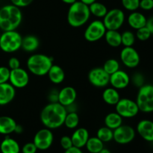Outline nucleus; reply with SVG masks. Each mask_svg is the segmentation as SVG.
Instances as JSON below:
<instances>
[{
  "mask_svg": "<svg viewBox=\"0 0 153 153\" xmlns=\"http://www.w3.org/2000/svg\"><path fill=\"white\" fill-rule=\"evenodd\" d=\"M88 77L90 83L97 88L106 87L110 82V75L102 67H96L90 70Z\"/></svg>",
  "mask_w": 153,
  "mask_h": 153,
  "instance_id": "12",
  "label": "nucleus"
},
{
  "mask_svg": "<svg viewBox=\"0 0 153 153\" xmlns=\"http://www.w3.org/2000/svg\"><path fill=\"white\" fill-rule=\"evenodd\" d=\"M15 89L8 82L0 84V105H6L13 101L16 96Z\"/></svg>",
  "mask_w": 153,
  "mask_h": 153,
  "instance_id": "18",
  "label": "nucleus"
},
{
  "mask_svg": "<svg viewBox=\"0 0 153 153\" xmlns=\"http://www.w3.org/2000/svg\"><path fill=\"white\" fill-rule=\"evenodd\" d=\"M67 114L66 107L59 102H50L42 109L40 121L46 128L55 129L64 125Z\"/></svg>",
  "mask_w": 153,
  "mask_h": 153,
  "instance_id": "1",
  "label": "nucleus"
},
{
  "mask_svg": "<svg viewBox=\"0 0 153 153\" xmlns=\"http://www.w3.org/2000/svg\"><path fill=\"white\" fill-rule=\"evenodd\" d=\"M82 2L85 3V4H87V5H90L91 4H92V3L95 2V1H97V0H80Z\"/></svg>",
  "mask_w": 153,
  "mask_h": 153,
  "instance_id": "47",
  "label": "nucleus"
},
{
  "mask_svg": "<svg viewBox=\"0 0 153 153\" xmlns=\"http://www.w3.org/2000/svg\"><path fill=\"white\" fill-rule=\"evenodd\" d=\"M22 36L16 30L3 31L0 37V49L6 53L16 52L22 46Z\"/></svg>",
  "mask_w": 153,
  "mask_h": 153,
  "instance_id": "5",
  "label": "nucleus"
},
{
  "mask_svg": "<svg viewBox=\"0 0 153 153\" xmlns=\"http://www.w3.org/2000/svg\"><path fill=\"white\" fill-rule=\"evenodd\" d=\"M85 147L91 153H98L104 148V143L97 137H89Z\"/></svg>",
  "mask_w": 153,
  "mask_h": 153,
  "instance_id": "28",
  "label": "nucleus"
},
{
  "mask_svg": "<svg viewBox=\"0 0 153 153\" xmlns=\"http://www.w3.org/2000/svg\"><path fill=\"white\" fill-rule=\"evenodd\" d=\"M22 131H23V128H22V126L16 124V128H15L14 132L16 133V134H21Z\"/></svg>",
  "mask_w": 153,
  "mask_h": 153,
  "instance_id": "46",
  "label": "nucleus"
},
{
  "mask_svg": "<svg viewBox=\"0 0 153 153\" xmlns=\"http://www.w3.org/2000/svg\"><path fill=\"white\" fill-rule=\"evenodd\" d=\"M102 22L107 30H118L125 22V13L120 9H111L108 10Z\"/></svg>",
  "mask_w": 153,
  "mask_h": 153,
  "instance_id": "7",
  "label": "nucleus"
},
{
  "mask_svg": "<svg viewBox=\"0 0 153 153\" xmlns=\"http://www.w3.org/2000/svg\"><path fill=\"white\" fill-rule=\"evenodd\" d=\"M102 68L108 74L111 76L120 70V63L114 58H110L104 63Z\"/></svg>",
  "mask_w": 153,
  "mask_h": 153,
  "instance_id": "32",
  "label": "nucleus"
},
{
  "mask_svg": "<svg viewBox=\"0 0 153 153\" xmlns=\"http://www.w3.org/2000/svg\"><path fill=\"white\" fill-rule=\"evenodd\" d=\"M37 151V146H35L33 142L27 143L22 146V153H36Z\"/></svg>",
  "mask_w": 153,
  "mask_h": 153,
  "instance_id": "38",
  "label": "nucleus"
},
{
  "mask_svg": "<svg viewBox=\"0 0 153 153\" xmlns=\"http://www.w3.org/2000/svg\"><path fill=\"white\" fill-rule=\"evenodd\" d=\"M9 82L15 88H25L29 82V76L28 72L20 67L14 70H10Z\"/></svg>",
  "mask_w": 153,
  "mask_h": 153,
  "instance_id": "14",
  "label": "nucleus"
},
{
  "mask_svg": "<svg viewBox=\"0 0 153 153\" xmlns=\"http://www.w3.org/2000/svg\"><path fill=\"white\" fill-rule=\"evenodd\" d=\"M115 110L123 118L134 117L140 111L136 101L127 98L120 99L115 105Z\"/></svg>",
  "mask_w": 153,
  "mask_h": 153,
  "instance_id": "8",
  "label": "nucleus"
},
{
  "mask_svg": "<svg viewBox=\"0 0 153 153\" xmlns=\"http://www.w3.org/2000/svg\"><path fill=\"white\" fill-rule=\"evenodd\" d=\"M89 6L81 1H76L70 4L67 12V22L74 28H79L85 25L91 16Z\"/></svg>",
  "mask_w": 153,
  "mask_h": 153,
  "instance_id": "3",
  "label": "nucleus"
},
{
  "mask_svg": "<svg viewBox=\"0 0 153 153\" xmlns=\"http://www.w3.org/2000/svg\"><path fill=\"white\" fill-rule=\"evenodd\" d=\"M137 132L148 142H153V121L142 120L137 125Z\"/></svg>",
  "mask_w": 153,
  "mask_h": 153,
  "instance_id": "17",
  "label": "nucleus"
},
{
  "mask_svg": "<svg viewBox=\"0 0 153 153\" xmlns=\"http://www.w3.org/2000/svg\"><path fill=\"white\" fill-rule=\"evenodd\" d=\"M60 143H61V146L64 150L66 149H68L69 148L72 147L73 146V142H72L71 137L70 136H63L61 138V140H60Z\"/></svg>",
  "mask_w": 153,
  "mask_h": 153,
  "instance_id": "37",
  "label": "nucleus"
},
{
  "mask_svg": "<svg viewBox=\"0 0 153 153\" xmlns=\"http://www.w3.org/2000/svg\"><path fill=\"white\" fill-rule=\"evenodd\" d=\"M135 35L130 31H126L121 34V42L125 47L132 46L135 42Z\"/></svg>",
  "mask_w": 153,
  "mask_h": 153,
  "instance_id": "33",
  "label": "nucleus"
},
{
  "mask_svg": "<svg viewBox=\"0 0 153 153\" xmlns=\"http://www.w3.org/2000/svg\"><path fill=\"white\" fill-rule=\"evenodd\" d=\"M124 8L129 11H135L139 8L140 0H121Z\"/></svg>",
  "mask_w": 153,
  "mask_h": 153,
  "instance_id": "34",
  "label": "nucleus"
},
{
  "mask_svg": "<svg viewBox=\"0 0 153 153\" xmlns=\"http://www.w3.org/2000/svg\"><path fill=\"white\" fill-rule=\"evenodd\" d=\"M47 75L50 82L55 85H59L62 83L65 79V73L64 70L60 66L56 64H52Z\"/></svg>",
  "mask_w": 153,
  "mask_h": 153,
  "instance_id": "22",
  "label": "nucleus"
},
{
  "mask_svg": "<svg viewBox=\"0 0 153 153\" xmlns=\"http://www.w3.org/2000/svg\"><path fill=\"white\" fill-rule=\"evenodd\" d=\"M144 10H150L153 9V0H140V6Z\"/></svg>",
  "mask_w": 153,
  "mask_h": 153,
  "instance_id": "40",
  "label": "nucleus"
},
{
  "mask_svg": "<svg viewBox=\"0 0 153 153\" xmlns=\"http://www.w3.org/2000/svg\"><path fill=\"white\" fill-rule=\"evenodd\" d=\"M140 111L143 113L153 112V85H145L140 87L136 99Z\"/></svg>",
  "mask_w": 153,
  "mask_h": 153,
  "instance_id": "6",
  "label": "nucleus"
},
{
  "mask_svg": "<svg viewBox=\"0 0 153 153\" xmlns=\"http://www.w3.org/2000/svg\"><path fill=\"white\" fill-rule=\"evenodd\" d=\"M151 35H152V33L146 26L139 28L136 32V37L140 41H146V40H149Z\"/></svg>",
  "mask_w": 153,
  "mask_h": 153,
  "instance_id": "35",
  "label": "nucleus"
},
{
  "mask_svg": "<svg viewBox=\"0 0 153 153\" xmlns=\"http://www.w3.org/2000/svg\"><path fill=\"white\" fill-rule=\"evenodd\" d=\"M98 153H111V151L109 150V149H105V148H103V149Z\"/></svg>",
  "mask_w": 153,
  "mask_h": 153,
  "instance_id": "49",
  "label": "nucleus"
},
{
  "mask_svg": "<svg viewBox=\"0 0 153 153\" xmlns=\"http://www.w3.org/2000/svg\"><path fill=\"white\" fill-rule=\"evenodd\" d=\"M63 2L66 3V4H73L74 2H76L77 0H61Z\"/></svg>",
  "mask_w": 153,
  "mask_h": 153,
  "instance_id": "48",
  "label": "nucleus"
},
{
  "mask_svg": "<svg viewBox=\"0 0 153 153\" xmlns=\"http://www.w3.org/2000/svg\"><path fill=\"white\" fill-rule=\"evenodd\" d=\"M49 99L50 100V102H58V91H51L49 94Z\"/></svg>",
  "mask_w": 153,
  "mask_h": 153,
  "instance_id": "43",
  "label": "nucleus"
},
{
  "mask_svg": "<svg viewBox=\"0 0 153 153\" xmlns=\"http://www.w3.org/2000/svg\"><path fill=\"white\" fill-rule=\"evenodd\" d=\"M54 140V135L51 129L47 128L39 130L35 134L33 143L37 146V149L46 150L52 145Z\"/></svg>",
  "mask_w": 153,
  "mask_h": 153,
  "instance_id": "11",
  "label": "nucleus"
},
{
  "mask_svg": "<svg viewBox=\"0 0 153 153\" xmlns=\"http://www.w3.org/2000/svg\"><path fill=\"white\" fill-rule=\"evenodd\" d=\"M113 140L119 144H128L135 137V130L130 126L121 125L113 130Z\"/></svg>",
  "mask_w": 153,
  "mask_h": 153,
  "instance_id": "10",
  "label": "nucleus"
},
{
  "mask_svg": "<svg viewBox=\"0 0 153 153\" xmlns=\"http://www.w3.org/2000/svg\"><path fill=\"white\" fill-rule=\"evenodd\" d=\"M143 79L142 75L139 74V73H136L133 77V83L135 85L138 87H141L143 85Z\"/></svg>",
  "mask_w": 153,
  "mask_h": 153,
  "instance_id": "42",
  "label": "nucleus"
},
{
  "mask_svg": "<svg viewBox=\"0 0 153 153\" xmlns=\"http://www.w3.org/2000/svg\"><path fill=\"white\" fill-rule=\"evenodd\" d=\"M120 60L123 64L128 68H135L140 61L139 53L132 46L124 47L121 50Z\"/></svg>",
  "mask_w": 153,
  "mask_h": 153,
  "instance_id": "13",
  "label": "nucleus"
},
{
  "mask_svg": "<svg viewBox=\"0 0 153 153\" xmlns=\"http://www.w3.org/2000/svg\"><path fill=\"white\" fill-rule=\"evenodd\" d=\"M97 137L102 140L103 143H108L113 140V130L108 128L107 126L101 127L97 132Z\"/></svg>",
  "mask_w": 153,
  "mask_h": 153,
  "instance_id": "31",
  "label": "nucleus"
},
{
  "mask_svg": "<svg viewBox=\"0 0 153 153\" xmlns=\"http://www.w3.org/2000/svg\"><path fill=\"white\" fill-rule=\"evenodd\" d=\"M34 0H10L11 4L18 7H25L32 3Z\"/></svg>",
  "mask_w": 153,
  "mask_h": 153,
  "instance_id": "39",
  "label": "nucleus"
},
{
  "mask_svg": "<svg viewBox=\"0 0 153 153\" xmlns=\"http://www.w3.org/2000/svg\"><path fill=\"white\" fill-rule=\"evenodd\" d=\"M0 37H1V32H0Z\"/></svg>",
  "mask_w": 153,
  "mask_h": 153,
  "instance_id": "50",
  "label": "nucleus"
},
{
  "mask_svg": "<svg viewBox=\"0 0 153 153\" xmlns=\"http://www.w3.org/2000/svg\"><path fill=\"white\" fill-rule=\"evenodd\" d=\"M88 6H89L91 14H93L96 17L103 18L108 12L107 7L104 4L98 1H95Z\"/></svg>",
  "mask_w": 153,
  "mask_h": 153,
  "instance_id": "29",
  "label": "nucleus"
},
{
  "mask_svg": "<svg viewBox=\"0 0 153 153\" xmlns=\"http://www.w3.org/2000/svg\"><path fill=\"white\" fill-rule=\"evenodd\" d=\"M77 98V93L73 87L67 86L58 91V102L64 107L70 105L76 102Z\"/></svg>",
  "mask_w": 153,
  "mask_h": 153,
  "instance_id": "16",
  "label": "nucleus"
},
{
  "mask_svg": "<svg viewBox=\"0 0 153 153\" xmlns=\"http://www.w3.org/2000/svg\"><path fill=\"white\" fill-rule=\"evenodd\" d=\"M22 20L20 8L13 4H6L0 8V29L3 31L16 30Z\"/></svg>",
  "mask_w": 153,
  "mask_h": 153,
  "instance_id": "2",
  "label": "nucleus"
},
{
  "mask_svg": "<svg viewBox=\"0 0 153 153\" xmlns=\"http://www.w3.org/2000/svg\"><path fill=\"white\" fill-rule=\"evenodd\" d=\"M104 122L105 126L114 130L123 124V117L117 112H111L106 115Z\"/></svg>",
  "mask_w": 153,
  "mask_h": 153,
  "instance_id": "27",
  "label": "nucleus"
},
{
  "mask_svg": "<svg viewBox=\"0 0 153 153\" xmlns=\"http://www.w3.org/2000/svg\"><path fill=\"white\" fill-rule=\"evenodd\" d=\"M130 83V77L128 73L123 70H118L110 76V82L112 88L117 90L124 89L127 88Z\"/></svg>",
  "mask_w": 153,
  "mask_h": 153,
  "instance_id": "15",
  "label": "nucleus"
},
{
  "mask_svg": "<svg viewBox=\"0 0 153 153\" xmlns=\"http://www.w3.org/2000/svg\"><path fill=\"white\" fill-rule=\"evenodd\" d=\"M0 151L1 153H19L20 146L16 140L6 137L0 144Z\"/></svg>",
  "mask_w": 153,
  "mask_h": 153,
  "instance_id": "23",
  "label": "nucleus"
},
{
  "mask_svg": "<svg viewBox=\"0 0 153 153\" xmlns=\"http://www.w3.org/2000/svg\"><path fill=\"white\" fill-rule=\"evenodd\" d=\"M102 100L106 104L115 105L120 100V97L117 90L114 88H106L103 91Z\"/></svg>",
  "mask_w": 153,
  "mask_h": 153,
  "instance_id": "25",
  "label": "nucleus"
},
{
  "mask_svg": "<svg viewBox=\"0 0 153 153\" xmlns=\"http://www.w3.org/2000/svg\"><path fill=\"white\" fill-rule=\"evenodd\" d=\"M20 67V62L19 60L16 57H12L8 61V68L10 70H14Z\"/></svg>",
  "mask_w": 153,
  "mask_h": 153,
  "instance_id": "41",
  "label": "nucleus"
},
{
  "mask_svg": "<svg viewBox=\"0 0 153 153\" xmlns=\"http://www.w3.org/2000/svg\"><path fill=\"white\" fill-rule=\"evenodd\" d=\"M10 70L7 67H0V84L9 82Z\"/></svg>",
  "mask_w": 153,
  "mask_h": 153,
  "instance_id": "36",
  "label": "nucleus"
},
{
  "mask_svg": "<svg viewBox=\"0 0 153 153\" xmlns=\"http://www.w3.org/2000/svg\"><path fill=\"white\" fill-rule=\"evenodd\" d=\"M64 153H83L80 148H77L76 146H72L68 149H66Z\"/></svg>",
  "mask_w": 153,
  "mask_h": 153,
  "instance_id": "44",
  "label": "nucleus"
},
{
  "mask_svg": "<svg viewBox=\"0 0 153 153\" xmlns=\"http://www.w3.org/2000/svg\"><path fill=\"white\" fill-rule=\"evenodd\" d=\"M104 37L106 43L111 47L116 48L122 45L121 34L118 30H107Z\"/></svg>",
  "mask_w": 153,
  "mask_h": 153,
  "instance_id": "26",
  "label": "nucleus"
},
{
  "mask_svg": "<svg viewBox=\"0 0 153 153\" xmlns=\"http://www.w3.org/2000/svg\"><path fill=\"white\" fill-rule=\"evenodd\" d=\"M127 21L130 27L137 30L142 27L146 26L147 19L143 13L135 10V11H132L128 15Z\"/></svg>",
  "mask_w": 153,
  "mask_h": 153,
  "instance_id": "20",
  "label": "nucleus"
},
{
  "mask_svg": "<svg viewBox=\"0 0 153 153\" xmlns=\"http://www.w3.org/2000/svg\"><path fill=\"white\" fill-rule=\"evenodd\" d=\"M40 46L38 38L34 35H27L22 38V46L24 51L27 52H32L37 50Z\"/></svg>",
  "mask_w": 153,
  "mask_h": 153,
  "instance_id": "24",
  "label": "nucleus"
},
{
  "mask_svg": "<svg viewBox=\"0 0 153 153\" xmlns=\"http://www.w3.org/2000/svg\"><path fill=\"white\" fill-rule=\"evenodd\" d=\"M16 122L13 118L8 116L0 117V134L8 135L14 132Z\"/></svg>",
  "mask_w": 153,
  "mask_h": 153,
  "instance_id": "21",
  "label": "nucleus"
},
{
  "mask_svg": "<svg viewBox=\"0 0 153 153\" xmlns=\"http://www.w3.org/2000/svg\"><path fill=\"white\" fill-rule=\"evenodd\" d=\"M53 64V59L44 54H34L27 60L29 72L37 76H43L49 72Z\"/></svg>",
  "mask_w": 153,
  "mask_h": 153,
  "instance_id": "4",
  "label": "nucleus"
},
{
  "mask_svg": "<svg viewBox=\"0 0 153 153\" xmlns=\"http://www.w3.org/2000/svg\"><path fill=\"white\" fill-rule=\"evenodd\" d=\"M79 123V117L76 111L67 112L64 120V125L70 129H73L78 126Z\"/></svg>",
  "mask_w": 153,
  "mask_h": 153,
  "instance_id": "30",
  "label": "nucleus"
},
{
  "mask_svg": "<svg viewBox=\"0 0 153 153\" xmlns=\"http://www.w3.org/2000/svg\"><path fill=\"white\" fill-rule=\"evenodd\" d=\"M146 26L149 28V30L152 33V34H153V16L147 19Z\"/></svg>",
  "mask_w": 153,
  "mask_h": 153,
  "instance_id": "45",
  "label": "nucleus"
},
{
  "mask_svg": "<svg viewBox=\"0 0 153 153\" xmlns=\"http://www.w3.org/2000/svg\"><path fill=\"white\" fill-rule=\"evenodd\" d=\"M89 132L85 128H77L71 136L73 146L82 149L85 146L87 141L89 139Z\"/></svg>",
  "mask_w": 153,
  "mask_h": 153,
  "instance_id": "19",
  "label": "nucleus"
},
{
  "mask_svg": "<svg viewBox=\"0 0 153 153\" xmlns=\"http://www.w3.org/2000/svg\"><path fill=\"white\" fill-rule=\"evenodd\" d=\"M106 29L104 23L101 20H94L88 25L84 33L85 40L88 42H97L102 38L105 34Z\"/></svg>",
  "mask_w": 153,
  "mask_h": 153,
  "instance_id": "9",
  "label": "nucleus"
}]
</instances>
